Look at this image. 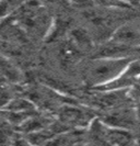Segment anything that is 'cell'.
Segmentation results:
<instances>
[{
	"label": "cell",
	"mask_w": 140,
	"mask_h": 146,
	"mask_svg": "<svg viewBox=\"0 0 140 146\" xmlns=\"http://www.w3.org/2000/svg\"><path fill=\"white\" fill-rule=\"evenodd\" d=\"M13 99V94L7 84V79L0 76V110L3 109Z\"/></svg>",
	"instance_id": "obj_8"
},
{
	"label": "cell",
	"mask_w": 140,
	"mask_h": 146,
	"mask_svg": "<svg viewBox=\"0 0 140 146\" xmlns=\"http://www.w3.org/2000/svg\"><path fill=\"white\" fill-rule=\"evenodd\" d=\"M36 107L26 99H12L3 109L0 110V117L9 125L19 126L26 119L36 114Z\"/></svg>",
	"instance_id": "obj_3"
},
{
	"label": "cell",
	"mask_w": 140,
	"mask_h": 146,
	"mask_svg": "<svg viewBox=\"0 0 140 146\" xmlns=\"http://www.w3.org/2000/svg\"><path fill=\"white\" fill-rule=\"evenodd\" d=\"M38 2H56L57 0H37Z\"/></svg>",
	"instance_id": "obj_11"
},
{
	"label": "cell",
	"mask_w": 140,
	"mask_h": 146,
	"mask_svg": "<svg viewBox=\"0 0 140 146\" xmlns=\"http://www.w3.org/2000/svg\"><path fill=\"white\" fill-rule=\"evenodd\" d=\"M69 1L78 6H89L91 2V0H69Z\"/></svg>",
	"instance_id": "obj_10"
},
{
	"label": "cell",
	"mask_w": 140,
	"mask_h": 146,
	"mask_svg": "<svg viewBox=\"0 0 140 146\" xmlns=\"http://www.w3.org/2000/svg\"><path fill=\"white\" fill-rule=\"evenodd\" d=\"M10 146H34L29 139L21 133H13Z\"/></svg>",
	"instance_id": "obj_9"
},
{
	"label": "cell",
	"mask_w": 140,
	"mask_h": 146,
	"mask_svg": "<svg viewBox=\"0 0 140 146\" xmlns=\"http://www.w3.org/2000/svg\"><path fill=\"white\" fill-rule=\"evenodd\" d=\"M133 59L131 57L112 58L93 57L83 69V79L92 89L107 84L123 73Z\"/></svg>",
	"instance_id": "obj_1"
},
{
	"label": "cell",
	"mask_w": 140,
	"mask_h": 146,
	"mask_svg": "<svg viewBox=\"0 0 140 146\" xmlns=\"http://www.w3.org/2000/svg\"><path fill=\"white\" fill-rule=\"evenodd\" d=\"M12 17L26 36L44 37L49 30V17L37 0H25Z\"/></svg>",
	"instance_id": "obj_2"
},
{
	"label": "cell",
	"mask_w": 140,
	"mask_h": 146,
	"mask_svg": "<svg viewBox=\"0 0 140 146\" xmlns=\"http://www.w3.org/2000/svg\"><path fill=\"white\" fill-rule=\"evenodd\" d=\"M25 0H0V20L13 15Z\"/></svg>",
	"instance_id": "obj_7"
},
{
	"label": "cell",
	"mask_w": 140,
	"mask_h": 146,
	"mask_svg": "<svg viewBox=\"0 0 140 146\" xmlns=\"http://www.w3.org/2000/svg\"><path fill=\"white\" fill-rule=\"evenodd\" d=\"M0 76L6 78L8 81L16 82L20 80V72L14 65L0 53Z\"/></svg>",
	"instance_id": "obj_6"
},
{
	"label": "cell",
	"mask_w": 140,
	"mask_h": 146,
	"mask_svg": "<svg viewBox=\"0 0 140 146\" xmlns=\"http://www.w3.org/2000/svg\"><path fill=\"white\" fill-rule=\"evenodd\" d=\"M139 77V60L138 58L133 59L126 69L107 84H104L100 87L94 88L97 91H122L123 89L133 87L135 84L138 82Z\"/></svg>",
	"instance_id": "obj_4"
},
{
	"label": "cell",
	"mask_w": 140,
	"mask_h": 146,
	"mask_svg": "<svg viewBox=\"0 0 140 146\" xmlns=\"http://www.w3.org/2000/svg\"><path fill=\"white\" fill-rule=\"evenodd\" d=\"M110 41L113 43L128 46V47H138V44H139L138 28L131 23L123 24L122 27H119L114 31Z\"/></svg>",
	"instance_id": "obj_5"
}]
</instances>
